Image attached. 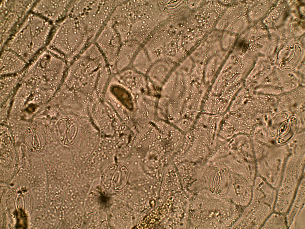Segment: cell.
<instances>
[{"label":"cell","instance_id":"ac0fdd59","mask_svg":"<svg viewBox=\"0 0 305 229\" xmlns=\"http://www.w3.org/2000/svg\"><path fill=\"white\" fill-rule=\"evenodd\" d=\"M260 228H288L285 214L273 211L267 218Z\"/></svg>","mask_w":305,"mask_h":229},{"label":"cell","instance_id":"8992f818","mask_svg":"<svg viewBox=\"0 0 305 229\" xmlns=\"http://www.w3.org/2000/svg\"><path fill=\"white\" fill-rule=\"evenodd\" d=\"M119 1L88 0L83 12L77 18L91 43L106 25Z\"/></svg>","mask_w":305,"mask_h":229},{"label":"cell","instance_id":"7c38bea8","mask_svg":"<svg viewBox=\"0 0 305 229\" xmlns=\"http://www.w3.org/2000/svg\"><path fill=\"white\" fill-rule=\"evenodd\" d=\"M1 51V75L18 74L24 69L27 63L19 55L9 49H3Z\"/></svg>","mask_w":305,"mask_h":229},{"label":"cell","instance_id":"30bf717a","mask_svg":"<svg viewBox=\"0 0 305 229\" xmlns=\"http://www.w3.org/2000/svg\"><path fill=\"white\" fill-rule=\"evenodd\" d=\"M72 1L41 0L36 1L32 12L56 24L67 15Z\"/></svg>","mask_w":305,"mask_h":229},{"label":"cell","instance_id":"5bb4252c","mask_svg":"<svg viewBox=\"0 0 305 229\" xmlns=\"http://www.w3.org/2000/svg\"><path fill=\"white\" fill-rule=\"evenodd\" d=\"M141 44L139 42L134 40L128 41L122 43L112 67L118 70H121L128 66L141 47Z\"/></svg>","mask_w":305,"mask_h":229},{"label":"cell","instance_id":"52a82bcc","mask_svg":"<svg viewBox=\"0 0 305 229\" xmlns=\"http://www.w3.org/2000/svg\"><path fill=\"white\" fill-rule=\"evenodd\" d=\"M36 1L34 0L1 1V49L31 10Z\"/></svg>","mask_w":305,"mask_h":229},{"label":"cell","instance_id":"6da1fadb","mask_svg":"<svg viewBox=\"0 0 305 229\" xmlns=\"http://www.w3.org/2000/svg\"><path fill=\"white\" fill-rule=\"evenodd\" d=\"M240 174L239 163L230 153L209 158L197 170L194 189L196 192L232 201Z\"/></svg>","mask_w":305,"mask_h":229},{"label":"cell","instance_id":"7a4b0ae2","mask_svg":"<svg viewBox=\"0 0 305 229\" xmlns=\"http://www.w3.org/2000/svg\"><path fill=\"white\" fill-rule=\"evenodd\" d=\"M242 209L227 199L197 193L189 198L187 227L191 228H229L238 218Z\"/></svg>","mask_w":305,"mask_h":229},{"label":"cell","instance_id":"2e32d148","mask_svg":"<svg viewBox=\"0 0 305 229\" xmlns=\"http://www.w3.org/2000/svg\"><path fill=\"white\" fill-rule=\"evenodd\" d=\"M229 105L219 96L212 94L208 90L202 103L201 112L223 115L228 110Z\"/></svg>","mask_w":305,"mask_h":229},{"label":"cell","instance_id":"ba28073f","mask_svg":"<svg viewBox=\"0 0 305 229\" xmlns=\"http://www.w3.org/2000/svg\"><path fill=\"white\" fill-rule=\"evenodd\" d=\"M303 163L290 161L282 172L277 189L274 211L285 214L291 203L303 177Z\"/></svg>","mask_w":305,"mask_h":229},{"label":"cell","instance_id":"9a60e30c","mask_svg":"<svg viewBox=\"0 0 305 229\" xmlns=\"http://www.w3.org/2000/svg\"><path fill=\"white\" fill-rule=\"evenodd\" d=\"M305 179L304 176L301 180L289 208L285 214L288 228L296 216L305 210Z\"/></svg>","mask_w":305,"mask_h":229},{"label":"cell","instance_id":"5b68a950","mask_svg":"<svg viewBox=\"0 0 305 229\" xmlns=\"http://www.w3.org/2000/svg\"><path fill=\"white\" fill-rule=\"evenodd\" d=\"M277 189L262 178L256 176L254 180L251 200L244 208L232 228H260L274 211Z\"/></svg>","mask_w":305,"mask_h":229},{"label":"cell","instance_id":"4fadbf2b","mask_svg":"<svg viewBox=\"0 0 305 229\" xmlns=\"http://www.w3.org/2000/svg\"><path fill=\"white\" fill-rule=\"evenodd\" d=\"M175 62L170 59L163 58L152 63L147 74L150 81L155 86H162L169 77Z\"/></svg>","mask_w":305,"mask_h":229},{"label":"cell","instance_id":"e0dca14e","mask_svg":"<svg viewBox=\"0 0 305 229\" xmlns=\"http://www.w3.org/2000/svg\"><path fill=\"white\" fill-rule=\"evenodd\" d=\"M131 63L133 70L141 74H147L152 64L144 47L139 48Z\"/></svg>","mask_w":305,"mask_h":229},{"label":"cell","instance_id":"277c9868","mask_svg":"<svg viewBox=\"0 0 305 229\" xmlns=\"http://www.w3.org/2000/svg\"><path fill=\"white\" fill-rule=\"evenodd\" d=\"M54 29L46 48L69 62L91 44L82 24L76 18L67 16Z\"/></svg>","mask_w":305,"mask_h":229},{"label":"cell","instance_id":"9c48e42d","mask_svg":"<svg viewBox=\"0 0 305 229\" xmlns=\"http://www.w3.org/2000/svg\"><path fill=\"white\" fill-rule=\"evenodd\" d=\"M217 143V139L206 131L192 127L186 132L185 139V162L197 164L203 163Z\"/></svg>","mask_w":305,"mask_h":229},{"label":"cell","instance_id":"3957f363","mask_svg":"<svg viewBox=\"0 0 305 229\" xmlns=\"http://www.w3.org/2000/svg\"><path fill=\"white\" fill-rule=\"evenodd\" d=\"M53 29L45 19L29 13L1 50H11L28 63L46 46Z\"/></svg>","mask_w":305,"mask_h":229},{"label":"cell","instance_id":"8fae6325","mask_svg":"<svg viewBox=\"0 0 305 229\" xmlns=\"http://www.w3.org/2000/svg\"><path fill=\"white\" fill-rule=\"evenodd\" d=\"M94 43L101 52L106 62L112 66L122 44L119 35L111 26L106 24Z\"/></svg>","mask_w":305,"mask_h":229},{"label":"cell","instance_id":"d6986e66","mask_svg":"<svg viewBox=\"0 0 305 229\" xmlns=\"http://www.w3.org/2000/svg\"><path fill=\"white\" fill-rule=\"evenodd\" d=\"M2 77L1 81V103H4L10 97L15 88L18 81L17 76Z\"/></svg>","mask_w":305,"mask_h":229}]
</instances>
